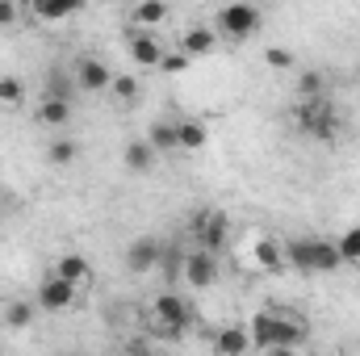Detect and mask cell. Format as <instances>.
<instances>
[{
	"label": "cell",
	"instance_id": "obj_1",
	"mask_svg": "<svg viewBox=\"0 0 360 356\" xmlns=\"http://www.w3.org/2000/svg\"><path fill=\"white\" fill-rule=\"evenodd\" d=\"M293 122H297L302 134H310V139H319V143H335V134H340V117H335V109H331L327 96H319V101H297Z\"/></svg>",
	"mask_w": 360,
	"mask_h": 356
},
{
	"label": "cell",
	"instance_id": "obj_2",
	"mask_svg": "<svg viewBox=\"0 0 360 356\" xmlns=\"http://www.w3.org/2000/svg\"><path fill=\"white\" fill-rule=\"evenodd\" d=\"M151 319H155V331H160V340H180L188 327H193V306L180 298V293H160L155 302H151Z\"/></svg>",
	"mask_w": 360,
	"mask_h": 356
},
{
	"label": "cell",
	"instance_id": "obj_3",
	"mask_svg": "<svg viewBox=\"0 0 360 356\" xmlns=\"http://www.w3.org/2000/svg\"><path fill=\"white\" fill-rule=\"evenodd\" d=\"M260 21H264V13H260L256 4H222V8L214 13V30L226 34V38H235V42L252 38V34L260 30Z\"/></svg>",
	"mask_w": 360,
	"mask_h": 356
},
{
	"label": "cell",
	"instance_id": "obj_4",
	"mask_svg": "<svg viewBox=\"0 0 360 356\" xmlns=\"http://www.w3.org/2000/svg\"><path fill=\"white\" fill-rule=\"evenodd\" d=\"M193 235H197V248L201 252H222L226 248V239H231V218L222 214V210H205V214H197V222H193Z\"/></svg>",
	"mask_w": 360,
	"mask_h": 356
},
{
	"label": "cell",
	"instance_id": "obj_5",
	"mask_svg": "<svg viewBox=\"0 0 360 356\" xmlns=\"http://www.w3.org/2000/svg\"><path fill=\"white\" fill-rule=\"evenodd\" d=\"M72 76H76V89H84V92L113 89V72H109V63L96 59V55H80L76 68H72Z\"/></svg>",
	"mask_w": 360,
	"mask_h": 356
},
{
	"label": "cell",
	"instance_id": "obj_6",
	"mask_svg": "<svg viewBox=\"0 0 360 356\" xmlns=\"http://www.w3.org/2000/svg\"><path fill=\"white\" fill-rule=\"evenodd\" d=\"M76 302V285L72 281H63V276H42V285H38V306L42 310H51V314H59V310H68Z\"/></svg>",
	"mask_w": 360,
	"mask_h": 356
},
{
	"label": "cell",
	"instance_id": "obj_7",
	"mask_svg": "<svg viewBox=\"0 0 360 356\" xmlns=\"http://www.w3.org/2000/svg\"><path fill=\"white\" fill-rule=\"evenodd\" d=\"M160 256H164V243L155 239V235H139L130 248H126V268L130 272H151V268H160Z\"/></svg>",
	"mask_w": 360,
	"mask_h": 356
},
{
	"label": "cell",
	"instance_id": "obj_8",
	"mask_svg": "<svg viewBox=\"0 0 360 356\" xmlns=\"http://www.w3.org/2000/svg\"><path fill=\"white\" fill-rule=\"evenodd\" d=\"M184 281L193 285V289H210L214 281H218V256L214 252H188L184 256Z\"/></svg>",
	"mask_w": 360,
	"mask_h": 356
},
{
	"label": "cell",
	"instance_id": "obj_9",
	"mask_svg": "<svg viewBox=\"0 0 360 356\" xmlns=\"http://www.w3.org/2000/svg\"><path fill=\"white\" fill-rule=\"evenodd\" d=\"M306 340V323L293 319V314H281L272 310V331H269V348H293Z\"/></svg>",
	"mask_w": 360,
	"mask_h": 356
},
{
	"label": "cell",
	"instance_id": "obj_10",
	"mask_svg": "<svg viewBox=\"0 0 360 356\" xmlns=\"http://www.w3.org/2000/svg\"><path fill=\"white\" fill-rule=\"evenodd\" d=\"M214 46H218V34H214L210 25H188V30L180 34V55H188V59L214 55Z\"/></svg>",
	"mask_w": 360,
	"mask_h": 356
},
{
	"label": "cell",
	"instance_id": "obj_11",
	"mask_svg": "<svg viewBox=\"0 0 360 356\" xmlns=\"http://www.w3.org/2000/svg\"><path fill=\"white\" fill-rule=\"evenodd\" d=\"M122 164H126V172L147 177V172L155 168V147H151L147 139H130V143H126V151H122Z\"/></svg>",
	"mask_w": 360,
	"mask_h": 356
},
{
	"label": "cell",
	"instance_id": "obj_12",
	"mask_svg": "<svg viewBox=\"0 0 360 356\" xmlns=\"http://www.w3.org/2000/svg\"><path fill=\"white\" fill-rule=\"evenodd\" d=\"M285 248V268H293V272H314V235H306V239H285L281 243Z\"/></svg>",
	"mask_w": 360,
	"mask_h": 356
},
{
	"label": "cell",
	"instance_id": "obj_13",
	"mask_svg": "<svg viewBox=\"0 0 360 356\" xmlns=\"http://www.w3.org/2000/svg\"><path fill=\"white\" fill-rule=\"evenodd\" d=\"M248 348H252V340H248V327H239V323H231V327H222L214 336V352L218 356H248Z\"/></svg>",
	"mask_w": 360,
	"mask_h": 356
},
{
	"label": "cell",
	"instance_id": "obj_14",
	"mask_svg": "<svg viewBox=\"0 0 360 356\" xmlns=\"http://www.w3.org/2000/svg\"><path fill=\"white\" fill-rule=\"evenodd\" d=\"M252 256H256V265L264 268V272H285V248H281V239H272V235H260V239H256Z\"/></svg>",
	"mask_w": 360,
	"mask_h": 356
},
{
	"label": "cell",
	"instance_id": "obj_15",
	"mask_svg": "<svg viewBox=\"0 0 360 356\" xmlns=\"http://www.w3.org/2000/svg\"><path fill=\"white\" fill-rule=\"evenodd\" d=\"M130 59H134L139 68H160L164 51H160L155 34H130Z\"/></svg>",
	"mask_w": 360,
	"mask_h": 356
},
{
	"label": "cell",
	"instance_id": "obj_16",
	"mask_svg": "<svg viewBox=\"0 0 360 356\" xmlns=\"http://www.w3.org/2000/svg\"><path fill=\"white\" fill-rule=\"evenodd\" d=\"M72 92H76V76H68L59 63L46 72V80H42V96L46 101H72Z\"/></svg>",
	"mask_w": 360,
	"mask_h": 356
},
{
	"label": "cell",
	"instance_id": "obj_17",
	"mask_svg": "<svg viewBox=\"0 0 360 356\" xmlns=\"http://www.w3.org/2000/svg\"><path fill=\"white\" fill-rule=\"evenodd\" d=\"M55 276H63V281H72V285L80 289V285L92 276L89 256H76V252H72V256H59V260H55Z\"/></svg>",
	"mask_w": 360,
	"mask_h": 356
},
{
	"label": "cell",
	"instance_id": "obj_18",
	"mask_svg": "<svg viewBox=\"0 0 360 356\" xmlns=\"http://www.w3.org/2000/svg\"><path fill=\"white\" fill-rule=\"evenodd\" d=\"M164 21H168V4H160V0H143V4H134V25H139V34L164 25Z\"/></svg>",
	"mask_w": 360,
	"mask_h": 356
},
{
	"label": "cell",
	"instance_id": "obj_19",
	"mask_svg": "<svg viewBox=\"0 0 360 356\" xmlns=\"http://www.w3.org/2000/svg\"><path fill=\"white\" fill-rule=\"evenodd\" d=\"M34 117L42 122V126H68L72 122V101H38V109H34Z\"/></svg>",
	"mask_w": 360,
	"mask_h": 356
},
{
	"label": "cell",
	"instance_id": "obj_20",
	"mask_svg": "<svg viewBox=\"0 0 360 356\" xmlns=\"http://www.w3.org/2000/svg\"><path fill=\"white\" fill-rule=\"evenodd\" d=\"M147 143L155 147V155H160V151H180L176 122H151V130H147Z\"/></svg>",
	"mask_w": 360,
	"mask_h": 356
},
{
	"label": "cell",
	"instance_id": "obj_21",
	"mask_svg": "<svg viewBox=\"0 0 360 356\" xmlns=\"http://www.w3.org/2000/svg\"><path fill=\"white\" fill-rule=\"evenodd\" d=\"M176 139L184 151H201L205 147V139H210V130L201 126V122H193V117H184V122H176Z\"/></svg>",
	"mask_w": 360,
	"mask_h": 356
},
{
	"label": "cell",
	"instance_id": "obj_22",
	"mask_svg": "<svg viewBox=\"0 0 360 356\" xmlns=\"http://www.w3.org/2000/svg\"><path fill=\"white\" fill-rule=\"evenodd\" d=\"M297 96H302V101H319V96H327V76H323L319 68H306V72L297 76Z\"/></svg>",
	"mask_w": 360,
	"mask_h": 356
},
{
	"label": "cell",
	"instance_id": "obj_23",
	"mask_svg": "<svg viewBox=\"0 0 360 356\" xmlns=\"http://www.w3.org/2000/svg\"><path fill=\"white\" fill-rule=\"evenodd\" d=\"M76 155H80V143H76V139H63V134L51 139V147H46V160H51L55 168H68Z\"/></svg>",
	"mask_w": 360,
	"mask_h": 356
},
{
	"label": "cell",
	"instance_id": "obj_24",
	"mask_svg": "<svg viewBox=\"0 0 360 356\" xmlns=\"http://www.w3.org/2000/svg\"><path fill=\"white\" fill-rule=\"evenodd\" d=\"M80 4H68V0H38L34 4V17L38 21H68Z\"/></svg>",
	"mask_w": 360,
	"mask_h": 356
},
{
	"label": "cell",
	"instance_id": "obj_25",
	"mask_svg": "<svg viewBox=\"0 0 360 356\" xmlns=\"http://www.w3.org/2000/svg\"><path fill=\"white\" fill-rule=\"evenodd\" d=\"M34 323V302H8L4 306V327L8 331H25Z\"/></svg>",
	"mask_w": 360,
	"mask_h": 356
},
{
	"label": "cell",
	"instance_id": "obj_26",
	"mask_svg": "<svg viewBox=\"0 0 360 356\" xmlns=\"http://www.w3.org/2000/svg\"><path fill=\"white\" fill-rule=\"evenodd\" d=\"M340 265V248L331 239H314V272H335Z\"/></svg>",
	"mask_w": 360,
	"mask_h": 356
},
{
	"label": "cell",
	"instance_id": "obj_27",
	"mask_svg": "<svg viewBox=\"0 0 360 356\" xmlns=\"http://www.w3.org/2000/svg\"><path fill=\"white\" fill-rule=\"evenodd\" d=\"M25 105V80L0 76V109H21Z\"/></svg>",
	"mask_w": 360,
	"mask_h": 356
},
{
	"label": "cell",
	"instance_id": "obj_28",
	"mask_svg": "<svg viewBox=\"0 0 360 356\" xmlns=\"http://www.w3.org/2000/svg\"><path fill=\"white\" fill-rule=\"evenodd\" d=\"M184 256H188V252H180V248H164L160 268H164V281H168V285H176L180 276H184Z\"/></svg>",
	"mask_w": 360,
	"mask_h": 356
},
{
	"label": "cell",
	"instance_id": "obj_29",
	"mask_svg": "<svg viewBox=\"0 0 360 356\" xmlns=\"http://www.w3.org/2000/svg\"><path fill=\"white\" fill-rule=\"evenodd\" d=\"M269 331H272V310H260V314L252 319V327H248V340H252L256 348H269Z\"/></svg>",
	"mask_w": 360,
	"mask_h": 356
},
{
	"label": "cell",
	"instance_id": "obj_30",
	"mask_svg": "<svg viewBox=\"0 0 360 356\" xmlns=\"http://www.w3.org/2000/svg\"><path fill=\"white\" fill-rule=\"evenodd\" d=\"M335 248H340V260L356 265V260H360V227H348V231H344V239H340Z\"/></svg>",
	"mask_w": 360,
	"mask_h": 356
},
{
	"label": "cell",
	"instance_id": "obj_31",
	"mask_svg": "<svg viewBox=\"0 0 360 356\" xmlns=\"http://www.w3.org/2000/svg\"><path fill=\"white\" fill-rule=\"evenodd\" d=\"M113 96L126 101V105L139 101V80H134V76H113Z\"/></svg>",
	"mask_w": 360,
	"mask_h": 356
},
{
	"label": "cell",
	"instance_id": "obj_32",
	"mask_svg": "<svg viewBox=\"0 0 360 356\" xmlns=\"http://www.w3.org/2000/svg\"><path fill=\"white\" fill-rule=\"evenodd\" d=\"M264 63H269V68H293V51H285V46H269V51H264Z\"/></svg>",
	"mask_w": 360,
	"mask_h": 356
},
{
	"label": "cell",
	"instance_id": "obj_33",
	"mask_svg": "<svg viewBox=\"0 0 360 356\" xmlns=\"http://www.w3.org/2000/svg\"><path fill=\"white\" fill-rule=\"evenodd\" d=\"M184 68H188V55H180V51H172V55L160 59V72H168V76H176V72H184Z\"/></svg>",
	"mask_w": 360,
	"mask_h": 356
},
{
	"label": "cell",
	"instance_id": "obj_34",
	"mask_svg": "<svg viewBox=\"0 0 360 356\" xmlns=\"http://www.w3.org/2000/svg\"><path fill=\"white\" fill-rule=\"evenodd\" d=\"M17 17H21V8L13 0H0V25H17Z\"/></svg>",
	"mask_w": 360,
	"mask_h": 356
},
{
	"label": "cell",
	"instance_id": "obj_35",
	"mask_svg": "<svg viewBox=\"0 0 360 356\" xmlns=\"http://www.w3.org/2000/svg\"><path fill=\"white\" fill-rule=\"evenodd\" d=\"M269 356H297L293 348H269Z\"/></svg>",
	"mask_w": 360,
	"mask_h": 356
},
{
	"label": "cell",
	"instance_id": "obj_36",
	"mask_svg": "<svg viewBox=\"0 0 360 356\" xmlns=\"http://www.w3.org/2000/svg\"><path fill=\"white\" fill-rule=\"evenodd\" d=\"M310 356H323V352H310Z\"/></svg>",
	"mask_w": 360,
	"mask_h": 356
},
{
	"label": "cell",
	"instance_id": "obj_37",
	"mask_svg": "<svg viewBox=\"0 0 360 356\" xmlns=\"http://www.w3.org/2000/svg\"><path fill=\"white\" fill-rule=\"evenodd\" d=\"M113 356H122V352H113Z\"/></svg>",
	"mask_w": 360,
	"mask_h": 356
},
{
	"label": "cell",
	"instance_id": "obj_38",
	"mask_svg": "<svg viewBox=\"0 0 360 356\" xmlns=\"http://www.w3.org/2000/svg\"><path fill=\"white\" fill-rule=\"evenodd\" d=\"M0 289H4V285H0Z\"/></svg>",
	"mask_w": 360,
	"mask_h": 356
},
{
	"label": "cell",
	"instance_id": "obj_39",
	"mask_svg": "<svg viewBox=\"0 0 360 356\" xmlns=\"http://www.w3.org/2000/svg\"><path fill=\"white\" fill-rule=\"evenodd\" d=\"M80 356H84V352H80Z\"/></svg>",
	"mask_w": 360,
	"mask_h": 356
}]
</instances>
